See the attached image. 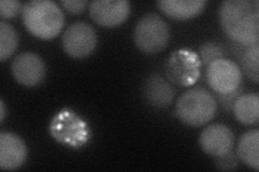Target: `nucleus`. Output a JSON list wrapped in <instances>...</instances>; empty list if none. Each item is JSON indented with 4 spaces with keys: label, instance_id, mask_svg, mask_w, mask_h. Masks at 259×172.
Here are the masks:
<instances>
[{
    "label": "nucleus",
    "instance_id": "f257e3e1",
    "mask_svg": "<svg viewBox=\"0 0 259 172\" xmlns=\"http://www.w3.org/2000/svg\"><path fill=\"white\" fill-rule=\"evenodd\" d=\"M221 25L232 41L244 46L259 41V5L257 0H226L220 9Z\"/></svg>",
    "mask_w": 259,
    "mask_h": 172
},
{
    "label": "nucleus",
    "instance_id": "f03ea898",
    "mask_svg": "<svg viewBox=\"0 0 259 172\" xmlns=\"http://www.w3.org/2000/svg\"><path fill=\"white\" fill-rule=\"evenodd\" d=\"M22 19L31 35L44 40L58 36L65 22L60 7L49 0H32L24 5Z\"/></svg>",
    "mask_w": 259,
    "mask_h": 172
},
{
    "label": "nucleus",
    "instance_id": "7ed1b4c3",
    "mask_svg": "<svg viewBox=\"0 0 259 172\" xmlns=\"http://www.w3.org/2000/svg\"><path fill=\"white\" fill-rule=\"evenodd\" d=\"M217 103L215 97L204 88L194 87L184 93L176 103V114L189 126L205 125L215 117Z\"/></svg>",
    "mask_w": 259,
    "mask_h": 172
},
{
    "label": "nucleus",
    "instance_id": "20e7f679",
    "mask_svg": "<svg viewBox=\"0 0 259 172\" xmlns=\"http://www.w3.org/2000/svg\"><path fill=\"white\" fill-rule=\"evenodd\" d=\"M169 28L166 22L156 13H148L137 22L134 29L136 46L146 54L163 51L168 44Z\"/></svg>",
    "mask_w": 259,
    "mask_h": 172
},
{
    "label": "nucleus",
    "instance_id": "39448f33",
    "mask_svg": "<svg viewBox=\"0 0 259 172\" xmlns=\"http://www.w3.org/2000/svg\"><path fill=\"white\" fill-rule=\"evenodd\" d=\"M201 60L193 51L177 50L166 63V77L176 85L190 86L198 81Z\"/></svg>",
    "mask_w": 259,
    "mask_h": 172
},
{
    "label": "nucleus",
    "instance_id": "423d86ee",
    "mask_svg": "<svg viewBox=\"0 0 259 172\" xmlns=\"http://www.w3.org/2000/svg\"><path fill=\"white\" fill-rule=\"evenodd\" d=\"M63 48L72 59H84L93 53L97 44V35L90 24L76 22L64 32Z\"/></svg>",
    "mask_w": 259,
    "mask_h": 172
},
{
    "label": "nucleus",
    "instance_id": "0eeeda50",
    "mask_svg": "<svg viewBox=\"0 0 259 172\" xmlns=\"http://www.w3.org/2000/svg\"><path fill=\"white\" fill-rule=\"evenodd\" d=\"M207 82L210 88L217 94H230L241 86L242 72L232 61L221 59L209 64L206 71Z\"/></svg>",
    "mask_w": 259,
    "mask_h": 172
},
{
    "label": "nucleus",
    "instance_id": "6e6552de",
    "mask_svg": "<svg viewBox=\"0 0 259 172\" xmlns=\"http://www.w3.org/2000/svg\"><path fill=\"white\" fill-rule=\"evenodd\" d=\"M91 19L102 27L112 28L122 24L130 14L125 0H96L90 4Z\"/></svg>",
    "mask_w": 259,
    "mask_h": 172
},
{
    "label": "nucleus",
    "instance_id": "1a4fd4ad",
    "mask_svg": "<svg viewBox=\"0 0 259 172\" xmlns=\"http://www.w3.org/2000/svg\"><path fill=\"white\" fill-rule=\"evenodd\" d=\"M46 65L40 57L34 53H22L12 63V73L18 83L34 87L46 78Z\"/></svg>",
    "mask_w": 259,
    "mask_h": 172
},
{
    "label": "nucleus",
    "instance_id": "9d476101",
    "mask_svg": "<svg viewBox=\"0 0 259 172\" xmlns=\"http://www.w3.org/2000/svg\"><path fill=\"white\" fill-rule=\"evenodd\" d=\"M234 137L229 127L223 124L207 126L200 136V145L203 152L212 157H221L232 151Z\"/></svg>",
    "mask_w": 259,
    "mask_h": 172
},
{
    "label": "nucleus",
    "instance_id": "9b49d317",
    "mask_svg": "<svg viewBox=\"0 0 259 172\" xmlns=\"http://www.w3.org/2000/svg\"><path fill=\"white\" fill-rule=\"evenodd\" d=\"M27 157V147L22 139L12 133L0 134V167L4 170L20 168Z\"/></svg>",
    "mask_w": 259,
    "mask_h": 172
},
{
    "label": "nucleus",
    "instance_id": "f8f14e48",
    "mask_svg": "<svg viewBox=\"0 0 259 172\" xmlns=\"http://www.w3.org/2000/svg\"><path fill=\"white\" fill-rule=\"evenodd\" d=\"M143 97L148 104L156 108H165L172 103L175 97V88L158 73L146 79L143 85Z\"/></svg>",
    "mask_w": 259,
    "mask_h": 172
},
{
    "label": "nucleus",
    "instance_id": "ddd939ff",
    "mask_svg": "<svg viewBox=\"0 0 259 172\" xmlns=\"http://www.w3.org/2000/svg\"><path fill=\"white\" fill-rule=\"evenodd\" d=\"M158 8L168 18L177 21L193 19L203 11L205 2L203 0H160Z\"/></svg>",
    "mask_w": 259,
    "mask_h": 172
},
{
    "label": "nucleus",
    "instance_id": "4468645a",
    "mask_svg": "<svg viewBox=\"0 0 259 172\" xmlns=\"http://www.w3.org/2000/svg\"><path fill=\"white\" fill-rule=\"evenodd\" d=\"M233 112L243 125L257 124L259 120V96L256 93L241 95L233 104Z\"/></svg>",
    "mask_w": 259,
    "mask_h": 172
},
{
    "label": "nucleus",
    "instance_id": "2eb2a0df",
    "mask_svg": "<svg viewBox=\"0 0 259 172\" xmlns=\"http://www.w3.org/2000/svg\"><path fill=\"white\" fill-rule=\"evenodd\" d=\"M238 157L247 167L259 170V132L257 129L249 130L242 136L238 146Z\"/></svg>",
    "mask_w": 259,
    "mask_h": 172
},
{
    "label": "nucleus",
    "instance_id": "dca6fc26",
    "mask_svg": "<svg viewBox=\"0 0 259 172\" xmlns=\"http://www.w3.org/2000/svg\"><path fill=\"white\" fill-rule=\"evenodd\" d=\"M259 46L258 43L253 45H247L246 48L240 56L241 68L245 76L249 78L255 83H258L259 81ZM240 68V69H241Z\"/></svg>",
    "mask_w": 259,
    "mask_h": 172
},
{
    "label": "nucleus",
    "instance_id": "f3484780",
    "mask_svg": "<svg viewBox=\"0 0 259 172\" xmlns=\"http://www.w3.org/2000/svg\"><path fill=\"white\" fill-rule=\"evenodd\" d=\"M19 44L18 34L10 24L0 22V60L5 62L16 50Z\"/></svg>",
    "mask_w": 259,
    "mask_h": 172
},
{
    "label": "nucleus",
    "instance_id": "a211bd4d",
    "mask_svg": "<svg viewBox=\"0 0 259 172\" xmlns=\"http://www.w3.org/2000/svg\"><path fill=\"white\" fill-rule=\"evenodd\" d=\"M199 54L200 60L205 66H208L209 64H212L217 60L224 59L223 48L214 42H206L204 44H202L199 50Z\"/></svg>",
    "mask_w": 259,
    "mask_h": 172
},
{
    "label": "nucleus",
    "instance_id": "6ab92c4d",
    "mask_svg": "<svg viewBox=\"0 0 259 172\" xmlns=\"http://www.w3.org/2000/svg\"><path fill=\"white\" fill-rule=\"evenodd\" d=\"M23 10L22 4L16 0H2L0 2V15L3 19H13Z\"/></svg>",
    "mask_w": 259,
    "mask_h": 172
},
{
    "label": "nucleus",
    "instance_id": "aec40b11",
    "mask_svg": "<svg viewBox=\"0 0 259 172\" xmlns=\"http://www.w3.org/2000/svg\"><path fill=\"white\" fill-rule=\"evenodd\" d=\"M216 167L221 170H236L238 167V156L232 151L217 157Z\"/></svg>",
    "mask_w": 259,
    "mask_h": 172
},
{
    "label": "nucleus",
    "instance_id": "412c9836",
    "mask_svg": "<svg viewBox=\"0 0 259 172\" xmlns=\"http://www.w3.org/2000/svg\"><path fill=\"white\" fill-rule=\"evenodd\" d=\"M241 94H242V89L238 88L236 92L230 93V94H223V95L217 94V95H218V99H220L223 105V108L229 111L233 108L234 102H236V100L241 96Z\"/></svg>",
    "mask_w": 259,
    "mask_h": 172
},
{
    "label": "nucleus",
    "instance_id": "4be33fe9",
    "mask_svg": "<svg viewBox=\"0 0 259 172\" xmlns=\"http://www.w3.org/2000/svg\"><path fill=\"white\" fill-rule=\"evenodd\" d=\"M61 4L65 9L72 14L81 13L85 9V6L88 5L84 0H63Z\"/></svg>",
    "mask_w": 259,
    "mask_h": 172
},
{
    "label": "nucleus",
    "instance_id": "5701e85b",
    "mask_svg": "<svg viewBox=\"0 0 259 172\" xmlns=\"http://www.w3.org/2000/svg\"><path fill=\"white\" fill-rule=\"evenodd\" d=\"M0 113H2V118H0V122H4L5 116H6V109H5V102L2 100L0 101Z\"/></svg>",
    "mask_w": 259,
    "mask_h": 172
}]
</instances>
